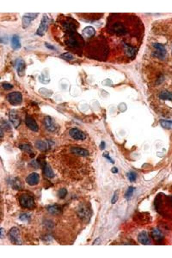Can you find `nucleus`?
<instances>
[{"label":"nucleus","instance_id":"nucleus-25","mask_svg":"<svg viewBox=\"0 0 172 258\" xmlns=\"http://www.w3.org/2000/svg\"><path fill=\"white\" fill-rule=\"evenodd\" d=\"M160 99L165 100H172V92L169 91H163L160 93L159 95Z\"/></svg>","mask_w":172,"mask_h":258},{"label":"nucleus","instance_id":"nucleus-30","mask_svg":"<svg viewBox=\"0 0 172 258\" xmlns=\"http://www.w3.org/2000/svg\"><path fill=\"white\" fill-rule=\"evenodd\" d=\"M67 193V190L65 188H62L59 190L58 192V195L60 198L64 199L66 196Z\"/></svg>","mask_w":172,"mask_h":258},{"label":"nucleus","instance_id":"nucleus-11","mask_svg":"<svg viewBox=\"0 0 172 258\" xmlns=\"http://www.w3.org/2000/svg\"><path fill=\"white\" fill-rule=\"evenodd\" d=\"M25 180L26 183L29 186H35L39 183L40 176L38 173H33L29 174L26 178Z\"/></svg>","mask_w":172,"mask_h":258},{"label":"nucleus","instance_id":"nucleus-5","mask_svg":"<svg viewBox=\"0 0 172 258\" xmlns=\"http://www.w3.org/2000/svg\"><path fill=\"white\" fill-rule=\"evenodd\" d=\"M77 22L73 19L71 18L68 19L63 23L64 29L65 30L67 34L73 32H76V29L78 28Z\"/></svg>","mask_w":172,"mask_h":258},{"label":"nucleus","instance_id":"nucleus-33","mask_svg":"<svg viewBox=\"0 0 172 258\" xmlns=\"http://www.w3.org/2000/svg\"><path fill=\"white\" fill-rule=\"evenodd\" d=\"M31 218V215L28 213H22L19 216V219L22 221H28Z\"/></svg>","mask_w":172,"mask_h":258},{"label":"nucleus","instance_id":"nucleus-21","mask_svg":"<svg viewBox=\"0 0 172 258\" xmlns=\"http://www.w3.org/2000/svg\"><path fill=\"white\" fill-rule=\"evenodd\" d=\"M71 151L73 153L83 157L88 156L89 154L88 151L80 148H72L71 149Z\"/></svg>","mask_w":172,"mask_h":258},{"label":"nucleus","instance_id":"nucleus-18","mask_svg":"<svg viewBox=\"0 0 172 258\" xmlns=\"http://www.w3.org/2000/svg\"><path fill=\"white\" fill-rule=\"evenodd\" d=\"M45 127L48 131L54 132L56 130V127L53 120L50 116H47L45 119Z\"/></svg>","mask_w":172,"mask_h":258},{"label":"nucleus","instance_id":"nucleus-31","mask_svg":"<svg viewBox=\"0 0 172 258\" xmlns=\"http://www.w3.org/2000/svg\"><path fill=\"white\" fill-rule=\"evenodd\" d=\"M128 177L129 180L131 183L134 182L137 179V175L135 172L131 171L128 173Z\"/></svg>","mask_w":172,"mask_h":258},{"label":"nucleus","instance_id":"nucleus-29","mask_svg":"<svg viewBox=\"0 0 172 258\" xmlns=\"http://www.w3.org/2000/svg\"><path fill=\"white\" fill-rule=\"evenodd\" d=\"M60 57L61 58H62V59H63V60L67 61L72 60H73L74 58V56L69 53H65L62 54L60 56Z\"/></svg>","mask_w":172,"mask_h":258},{"label":"nucleus","instance_id":"nucleus-10","mask_svg":"<svg viewBox=\"0 0 172 258\" xmlns=\"http://www.w3.org/2000/svg\"><path fill=\"white\" fill-rule=\"evenodd\" d=\"M69 134L74 139L77 140H83L86 138V136L78 129L72 128L70 130Z\"/></svg>","mask_w":172,"mask_h":258},{"label":"nucleus","instance_id":"nucleus-34","mask_svg":"<svg viewBox=\"0 0 172 258\" xmlns=\"http://www.w3.org/2000/svg\"><path fill=\"white\" fill-rule=\"evenodd\" d=\"M119 193L118 191H115L114 192L113 196L112 197V200H111V203L112 204H115L116 203L118 199Z\"/></svg>","mask_w":172,"mask_h":258},{"label":"nucleus","instance_id":"nucleus-15","mask_svg":"<svg viewBox=\"0 0 172 258\" xmlns=\"http://www.w3.org/2000/svg\"><path fill=\"white\" fill-rule=\"evenodd\" d=\"M78 213L80 217L84 219H89L90 217V211L89 208L85 205L81 206L80 207Z\"/></svg>","mask_w":172,"mask_h":258},{"label":"nucleus","instance_id":"nucleus-4","mask_svg":"<svg viewBox=\"0 0 172 258\" xmlns=\"http://www.w3.org/2000/svg\"><path fill=\"white\" fill-rule=\"evenodd\" d=\"M155 51L152 53V55L160 60H163L166 57L167 51L165 47L160 43H155L152 44Z\"/></svg>","mask_w":172,"mask_h":258},{"label":"nucleus","instance_id":"nucleus-6","mask_svg":"<svg viewBox=\"0 0 172 258\" xmlns=\"http://www.w3.org/2000/svg\"><path fill=\"white\" fill-rule=\"evenodd\" d=\"M8 235L12 243L15 245H21L20 231L18 227H12L9 231Z\"/></svg>","mask_w":172,"mask_h":258},{"label":"nucleus","instance_id":"nucleus-23","mask_svg":"<svg viewBox=\"0 0 172 258\" xmlns=\"http://www.w3.org/2000/svg\"><path fill=\"white\" fill-rule=\"evenodd\" d=\"M125 51L128 57H133L136 53V48L127 44H124Z\"/></svg>","mask_w":172,"mask_h":258},{"label":"nucleus","instance_id":"nucleus-8","mask_svg":"<svg viewBox=\"0 0 172 258\" xmlns=\"http://www.w3.org/2000/svg\"><path fill=\"white\" fill-rule=\"evenodd\" d=\"M7 98L8 102L12 105H19L22 101V95L19 92H14L9 93Z\"/></svg>","mask_w":172,"mask_h":258},{"label":"nucleus","instance_id":"nucleus-36","mask_svg":"<svg viewBox=\"0 0 172 258\" xmlns=\"http://www.w3.org/2000/svg\"><path fill=\"white\" fill-rule=\"evenodd\" d=\"M103 156H104V157H106V159H108L111 163H112L113 164L114 163V160L110 157L109 154L108 152H105V153L103 154Z\"/></svg>","mask_w":172,"mask_h":258},{"label":"nucleus","instance_id":"nucleus-7","mask_svg":"<svg viewBox=\"0 0 172 258\" xmlns=\"http://www.w3.org/2000/svg\"><path fill=\"white\" fill-rule=\"evenodd\" d=\"M50 22V19L46 14H45L41 19V23L37 29V34L40 36L44 35L48 30V24Z\"/></svg>","mask_w":172,"mask_h":258},{"label":"nucleus","instance_id":"nucleus-32","mask_svg":"<svg viewBox=\"0 0 172 258\" xmlns=\"http://www.w3.org/2000/svg\"><path fill=\"white\" fill-rule=\"evenodd\" d=\"M19 148L20 149L24 151L27 152H31L32 151V148H31V146L28 145H22L19 146Z\"/></svg>","mask_w":172,"mask_h":258},{"label":"nucleus","instance_id":"nucleus-39","mask_svg":"<svg viewBox=\"0 0 172 258\" xmlns=\"http://www.w3.org/2000/svg\"><path fill=\"white\" fill-rule=\"evenodd\" d=\"M105 148H106V143H105L104 142H102L100 145V149L102 150H103L105 149Z\"/></svg>","mask_w":172,"mask_h":258},{"label":"nucleus","instance_id":"nucleus-28","mask_svg":"<svg viewBox=\"0 0 172 258\" xmlns=\"http://www.w3.org/2000/svg\"><path fill=\"white\" fill-rule=\"evenodd\" d=\"M135 190V188L134 187L132 186L129 187L124 195L125 198L127 200L130 199L133 195Z\"/></svg>","mask_w":172,"mask_h":258},{"label":"nucleus","instance_id":"nucleus-9","mask_svg":"<svg viewBox=\"0 0 172 258\" xmlns=\"http://www.w3.org/2000/svg\"><path fill=\"white\" fill-rule=\"evenodd\" d=\"M39 13H26L22 18V25L23 28H25L30 24L31 22L34 20L38 16Z\"/></svg>","mask_w":172,"mask_h":258},{"label":"nucleus","instance_id":"nucleus-1","mask_svg":"<svg viewBox=\"0 0 172 258\" xmlns=\"http://www.w3.org/2000/svg\"><path fill=\"white\" fill-rule=\"evenodd\" d=\"M66 40L65 43L68 47L71 48H79L83 46V38L76 32L70 33Z\"/></svg>","mask_w":172,"mask_h":258},{"label":"nucleus","instance_id":"nucleus-40","mask_svg":"<svg viewBox=\"0 0 172 258\" xmlns=\"http://www.w3.org/2000/svg\"><path fill=\"white\" fill-rule=\"evenodd\" d=\"M111 171H112V173H117L118 172V169L117 167H114L112 168V170H111Z\"/></svg>","mask_w":172,"mask_h":258},{"label":"nucleus","instance_id":"nucleus-38","mask_svg":"<svg viewBox=\"0 0 172 258\" xmlns=\"http://www.w3.org/2000/svg\"><path fill=\"white\" fill-rule=\"evenodd\" d=\"M100 242H101V240H100V238H96V240L93 242V245H100Z\"/></svg>","mask_w":172,"mask_h":258},{"label":"nucleus","instance_id":"nucleus-20","mask_svg":"<svg viewBox=\"0 0 172 258\" xmlns=\"http://www.w3.org/2000/svg\"><path fill=\"white\" fill-rule=\"evenodd\" d=\"M43 171L46 177L49 178H53L55 177L54 173L53 172L51 166L48 165L47 163L43 162Z\"/></svg>","mask_w":172,"mask_h":258},{"label":"nucleus","instance_id":"nucleus-26","mask_svg":"<svg viewBox=\"0 0 172 258\" xmlns=\"http://www.w3.org/2000/svg\"><path fill=\"white\" fill-rule=\"evenodd\" d=\"M160 123L164 128L172 130V121L162 120L160 121Z\"/></svg>","mask_w":172,"mask_h":258},{"label":"nucleus","instance_id":"nucleus-2","mask_svg":"<svg viewBox=\"0 0 172 258\" xmlns=\"http://www.w3.org/2000/svg\"><path fill=\"white\" fill-rule=\"evenodd\" d=\"M19 203L21 206L23 208L31 209L35 206L34 198L27 194L22 195L19 198Z\"/></svg>","mask_w":172,"mask_h":258},{"label":"nucleus","instance_id":"nucleus-27","mask_svg":"<svg viewBox=\"0 0 172 258\" xmlns=\"http://www.w3.org/2000/svg\"><path fill=\"white\" fill-rule=\"evenodd\" d=\"M36 147L41 151H45L47 148V145L46 143L41 140H38L35 143Z\"/></svg>","mask_w":172,"mask_h":258},{"label":"nucleus","instance_id":"nucleus-13","mask_svg":"<svg viewBox=\"0 0 172 258\" xmlns=\"http://www.w3.org/2000/svg\"><path fill=\"white\" fill-rule=\"evenodd\" d=\"M9 119L11 122L16 128L20 125L21 120L17 113L15 110H11L9 112Z\"/></svg>","mask_w":172,"mask_h":258},{"label":"nucleus","instance_id":"nucleus-24","mask_svg":"<svg viewBox=\"0 0 172 258\" xmlns=\"http://www.w3.org/2000/svg\"><path fill=\"white\" fill-rule=\"evenodd\" d=\"M151 234H152V238L156 242H160L162 241L163 239V235L161 231L158 228L153 229Z\"/></svg>","mask_w":172,"mask_h":258},{"label":"nucleus","instance_id":"nucleus-3","mask_svg":"<svg viewBox=\"0 0 172 258\" xmlns=\"http://www.w3.org/2000/svg\"><path fill=\"white\" fill-rule=\"evenodd\" d=\"M110 31L111 33L119 36L125 35L127 33V30L124 25L120 22H116L113 23Z\"/></svg>","mask_w":172,"mask_h":258},{"label":"nucleus","instance_id":"nucleus-22","mask_svg":"<svg viewBox=\"0 0 172 258\" xmlns=\"http://www.w3.org/2000/svg\"><path fill=\"white\" fill-rule=\"evenodd\" d=\"M48 210L51 214L58 215L62 212V208L60 206L55 204L49 206L48 207Z\"/></svg>","mask_w":172,"mask_h":258},{"label":"nucleus","instance_id":"nucleus-12","mask_svg":"<svg viewBox=\"0 0 172 258\" xmlns=\"http://www.w3.org/2000/svg\"><path fill=\"white\" fill-rule=\"evenodd\" d=\"M25 123L27 127L33 131L37 132L38 130V124L32 117L27 116L25 119Z\"/></svg>","mask_w":172,"mask_h":258},{"label":"nucleus","instance_id":"nucleus-37","mask_svg":"<svg viewBox=\"0 0 172 258\" xmlns=\"http://www.w3.org/2000/svg\"><path fill=\"white\" fill-rule=\"evenodd\" d=\"M45 45L46 46V48H48V49H50V50H53V51H55V50H56V48H55L54 46H53V45H51V44H49V43H45Z\"/></svg>","mask_w":172,"mask_h":258},{"label":"nucleus","instance_id":"nucleus-35","mask_svg":"<svg viewBox=\"0 0 172 258\" xmlns=\"http://www.w3.org/2000/svg\"><path fill=\"white\" fill-rule=\"evenodd\" d=\"M2 87L4 89L6 90H10L13 87V86L12 84L9 83H4L2 84Z\"/></svg>","mask_w":172,"mask_h":258},{"label":"nucleus","instance_id":"nucleus-19","mask_svg":"<svg viewBox=\"0 0 172 258\" xmlns=\"http://www.w3.org/2000/svg\"><path fill=\"white\" fill-rule=\"evenodd\" d=\"M11 47L14 50H17L20 49L21 47V44L20 42V39L18 35H14L12 37Z\"/></svg>","mask_w":172,"mask_h":258},{"label":"nucleus","instance_id":"nucleus-14","mask_svg":"<svg viewBox=\"0 0 172 258\" xmlns=\"http://www.w3.org/2000/svg\"><path fill=\"white\" fill-rule=\"evenodd\" d=\"M138 240L139 243L144 245H149L151 243L148 234L145 231H142L138 234Z\"/></svg>","mask_w":172,"mask_h":258},{"label":"nucleus","instance_id":"nucleus-16","mask_svg":"<svg viewBox=\"0 0 172 258\" xmlns=\"http://www.w3.org/2000/svg\"><path fill=\"white\" fill-rule=\"evenodd\" d=\"M17 72L18 75L20 77L24 76L25 75V62L22 60H19L17 61Z\"/></svg>","mask_w":172,"mask_h":258},{"label":"nucleus","instance_id":"nucleus-17","mask_svg":"<svg viewBox=\"0 0 172 258\" xmlns=\"http://www.w3.org/2000/svg\"><path fill=\"white\" fill-rule=\"evenodd\" d=\"M83 36L86 38H90L93 37L96 34V31L94 28L92 26H87L82 30Z\"/></svg>","mask_w":172,"mask_h":258}]
</instances>
